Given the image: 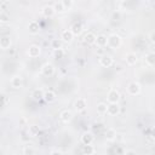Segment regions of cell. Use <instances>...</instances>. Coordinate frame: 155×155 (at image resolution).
I'll return each instance as SVG.
<instances>
[{
    "instance_id": "cell-1",
    "label": "cell",
    "mask_w": 155,
    "mask_h": 155,
    "mask_svg": "<svg viewBox=\"0 0 155 155\" xmlns=\"http://www.w3.org/2000/svg\"><path fill=\"white\" fill-rule=\"evenodd\" d=\"M107 45H109V47L111 48H117L121 45V38L117 34H111L107 38Z\"/></svg>"
},
{
    "instance_id": "cell-2",
    "label": "cell",
    "mask_w": 155,
    "mask_h": 155,
    "mask_svg": "<svg viewBox=\"0 0 155 155\" xmlns=\"http://www.w3.org/2000/svg\"><path fill=\"white\" fill-rule=\"evenodd\" d=\"M99 63H101L102 67H104V68H109V67H111V65L114 64V59H113L111 56L105 54V56H102V57H101Z\"/></svg>"
},
{
    "instance_id": "cell-3",
    "label": "cell",
    "mask_w": 155,
    "mask_h": 155,
    "mask_svg": "<svg viewBox=\"0 0 155 155\" xmlns=\"http://www.w3.org/2000/svg\"><path fill=\"white\" fill-rule=\"evenodd\" d=\"M127 91H128V93L132 94V96L139 94V93H140V85H139L138 82H131V84H128Z\"/></svg>"
},
{
    "instance_id": "cell-4",
    "label": "cell",
    "mask_w": 155,
    "mask_h": 155,
    "mask_svg": "<svg viewBox=\"0 0 155 155\" xmlns=\"http://www.w3.org/2000/svg\"><path fill=\"white\" fill-rule=\"evenodd\" d=\"M41 53V48L39 45H31L29 46L28 48V56L31 57V58H35V57H39V54Z\"/></svg>"
},
{
    "instance_id": "cell-5",
    "label": "cell",
    "mask_w": 155,
    "mask_h": 155,
    "mask_svg": "<svg viewBox=\"0 0 155 155\" xmlns=\"http://www.w3.org/2000/svg\"><path fill=\"white\" fill-rule=\"evenodd\" d=\"M120 101V93L116 90H110L108 93V102L111 103H117Z\"/></svg>"
},
{
    "instance_id": "cell-6",
    "label": "cell",
    "mask_w": 155,
    "mask_h": 155,
    "mask_svg": "<svg viewBox=\"0 0 155 155\" xmlns=\"http://www.w3.org/2000/svg\"><path fill=\"white\" fill-rule=\"evenodd\" d=\"M94 140V137L91 132H85L82 136H81V142L84 145H91Z\"/></svg>"
},
{
    "instance_id": "cell-7",
    "label": "cell",
    "mask_w": 155,
    "mask_h": 155,
    "mask_svg": "<svg viewBox=\"0 0 155 155\" xmlns=\"http://www.w3.org/2000/svg\"><path fill=\"white\" fill-rule=\"evenodd\" d=\"M107 113H108L109 115H111V116L117 115V114L120 113V107H119V104H117V103H111V104H109V105L107 107Z\"/></svg>"
},
{
    "instance_id": "cell-8",
    "label": "cell",
    "mask_w": 155,
    "mask_h": 155,
    "mask_svg": "<svg viewBox=\"0 0 155 155\" xmlns=\"http://www.w3.org/2000/svg\"><path fill=\"white\" fill-rule=\"evenodd\" d=\"M74 107H75V109L78 111H82L87 107V101L85 98H78L76 102H75V104H74Z\"/></svg>"
},
{
    "instance_id": "cell-9",
    "label": "cell",
    "mask_w": 155,
    "mask_h": 155,
    "mask_svg": "<svg viewBox=\"0 0 155 155\" xmlns=\"http://www.w3.org/2000/svg\"><path fill=\"white\" fill-rule=\"evenodd\" d=\"M22 85H23V78H22V76L16 75V76L12 78V80H11V86H12L13 88H21Z\"/></svg>"
},
{
    "instance_id": "cell-10",
    "label": "cell",
    "mask_w": 155,
    "mask_h": 155,
    "mask_svg": "<svg viewBox=\"0 0 155 155\" xmlns=\"http://www.w3.org/2000/svg\"><path fill=\"white\" fill-rule=\"evenodd\" d=\"M28 29H29L30 34H38L39 30H40V25L36 21H30L29 24H28Z\"/></svg>"
},
{
    "instance_id": "cell-11",
    "label": "cell",
    "mask_w": 155,
    "mask_h": 155,
    "mask_svg": "<svg viewBox=\"0 0 155 155\" xmlns=\"http://www.w3.org/2000/svg\"><path fill=\"white\" fill-rule=\"evenodd\" d=\"M42 74L45 75V76H51V75H53V73H54V67L52 65V64H50V63H46L44 67H42Z\"/></svg>"
},
{
    "instance_id": "cell-12",
    "label": "cell",
    "mask_w": 155,
    "mask_h": 155,
    "mask_svg": "<svg viewBox=\"0 0 155 155\" xmlns=\"http://www.w3.org/2000/svg\"><path fill=\"white\" fill-rule=\"evenodd\" d=\"M69 30L73 33V35H79L82 31V24L80 22H75V23L71 24V27H70Z\"/></svg>"
},
{
    "instance_id": "cell-13",
    "label": "cell",
    "mask_w": 155,
    "mask_h": 155,
    "mask_svg": "<svg viewBox=\"0 0 155 155\" xmlns=\"http://www.w3.org/2000/svg\"><path fill=\"white\" fill-rule=\"evenodd\" d=\"M11 46V38L10 36H2L0 38V47L2 50H7Z\"/></svg>"
},
{
    "instance_id": "cell-14",
    "label": "cell",
    "mask_w": 155,
    "mask_h": 155,
    "mask_svg": "<svg viewBox=\"0 0 155 155\" xmlns=\"http://www.w3.org/2000/svg\"><path fill=\"white\" fill-rule=\"evenodd\" d=\"M73 38H74V35H73V33H71L69 29H67V30H63V31H62L61 39H62L64 42H70V41L73 40Z\"/></svg>"
},
{
    "instance_id": "cell-15",
    "label": "cell",
    "mask_w": 155,
    "mask_h": 155,
    "mask_svg": "<svg viewBox=\"0 0 155 155\" xmlns=\"http://www.w3.org/2000/svg\"><path fill=\"white\" fill-rule=\"evenodd\" d=\"M59 117H61V120H62L63 122H69V121H71V119H73V114H71L70 110H63V111L61 113Z\"/></svg>"
},
{
    "instance_id": "cell-16",
    "label": "cell",
    "mask_w": 155,
    "mask_h": 155,
    "mask_svg": "<svg viewBox=\"0 0 155 155\" xmlns=\"http://www.w3.org/2000/svg\"><path fill=\"white\" fill-rule=\"evenodd\" d=\"M116 131L114 130V128H109V130H107V132H105V138H107V140H110V142H113V140H115L116 139Z\"/></svg>"
},
{
    "instance_id": "cell-17",
    "label": "cell",
    "mask_w": 155,
    "mask_h": 155,
    "mask_svg": "<svg viewBox=\"0 0 155 155\" xmlns=\"http://www.w3.org/2000/svg\"><path fill=\"white\" fill-rule=\"evenodd\" d=\"M125 58H126V63L128 65H133V64L137 63V56H136V53H127Z\"/></svg>"
},
{
    "instance_id": "cell-18",
    "label": "cell",
    "mask_w": 155,
    "mask_h": 155,
    "mask_svg": "<svg viewBox=\"0 0 155 155\" xmlns=\"http://www.w3.org/2000/svg\"><path fill=\"white\" fill-rule=\"evenodd\" d=\"M84 40H85L86 44H88V45H93V44H96V35H94L93 33H87V34L85 35Z\"/></svg>"
},
{
    "instance_id": "cell-19",
    "label": "cell",
    "mask_w": 155,
    "mask_h": 155,
    "mask_svg": "<svg viewBox=\"0 0 155 155\" xmlns=\"http://www.w3.org/2000/svg\"><path fill=\"white\" fill-rule=\"evenodd\" d=\"M42 15L45 16V17H52L53 15H54V10H53V6H45L44 8H42Z\"/></svg>"
},
{
    "instance_id": "cell-20",
    "label": "cell",
    "mask_w": 155,
    "mask_h": 155,
    "mask_svg": "<svg viewBox=\"0 0 155 155\" xmlns=\"http://www.w3.org/2000/svg\"><path fill=\"white\" fill-rule=\"evenodd\" d=\"M145 63L150 67H153L155 64V53L154 52H149L147 56H145Z\"/></svg>"
},
{
    "instance_id": "cell-21",
    "label": "cell",
    "mask_w": 155,
    "mask_h": 155,
    "mask_svg": "<svg viewBox=\"0 0 155 155\" xmlns=\"http://www.w3.org/2000/svg\"><path fill=\"white\" fill-rule=\"evenodd\" d=\"M31 97H33L34 99H36V101H40V99L44 98V91H42L41 88H36V90L33 91Z\"/></svg>"
},
{
    "instance_id": "cell-22",
    "label": "cell",
    "mask_w": 155,
    "mask_h": 155,
    "mask_svg": "<svg viewBox=\"0 0 155 155\" xmlns=\"http://www.w3.org/2000/svg\"><path fill=\"white\" fill-rule=\"evenodd\" d=\"M96 44L99 47L105 46L107 45V36L105 35H98V36H96Z\"/></svg>"
},
{
    "instance_id": "cell-23",
    "label": "cell",
    "mask_w": 155,
    "mask_h": 155,
    "mask_svg": "<svg viewBox=\"0 0 155 155\" xmlns=\"http://www.w3.org/2000/svg\"><path fill=\"white\" fill-rule=\"evenodd\" d=\"M44 99L47 101L48 103H50V102H53V101L56 99V94H54V92H52V91L44 92Z\"/></svg>"
},
{
    "instance_id": "cell-24",
    "label": "cell",
    "mask_w": 155,
    "mask_h": 155,
    "mask_svg": "<svg viewBox=\"0 0 155 155\" xmlns=\"http://www.w3.org/2000/svg\"><path fill=\"white\" fill-rule=\"evenodd\" d=\"M39 132H40L39 126H36V125H31V126H29V134H30V136L35 137V136L39 134Z\"/></svg>"
},
{
    "instance_id": "cell-25",
    "label": "cell",
    "mask_w": 155,
    "mask_h": 155,
    "mask_svg": "<svg viewBox=\"0 0 155 155\" xmlns=\"http://www.w3.org/2000/svg\"><path fill=\"white\" fill-rule=\"evenodd\" d=\"M23 155H35V150L31 145H25L23 148Z\"/></svg>"
},
{
    "instance_id": "cell-26",
    "label": "cell",
    "mask_w": 155,
    "mask_h": 155,
    "mask_svg": "<svg viewBox=\"0 0 155 155\" xmlns=\"http://www.w3.org/2000/svg\"><path fill=\"white\" fill-rule=\"evenodd\" d=\"M107 104L105 103H98L97 104V111L99 113V114H105L107 113Z\"/></svg>"
},
{
    "instance_id": "cell-27",
    "label": "cell",
    "mask_w": 155,
    "mask_h": 155,
    "mask_svg": "<svg viewBox=\"0 0 155 155\" xmlns=\"http://www.w3.org/2000/svg\"><path fill=\"white\" fill-rule=\"evenodd\" d=\"M84 154L85 155H92L94 153V148L92 145H84Z\"/></svg>"
},
{
    "instance_id": "cell-28",
    "label": "cell",
    "mask_w": 155,
    "mask_h": 155,
    "mask_svg": "<svg viewBox=\"0 0 155 155\" xmlns=\"http://www.w3.org/2000/svg\"><path fill=\"white\" fill-rule=\"evenodd\" d=\"M53 50H58V48H62V41L58 40V39H53L52 42H51Z\"/></svg>"
},
{
    "instance_id": "cell-29",
    "label": "cell",
    "mask_w": 155,
    "mask_h": 155,
    "mask_svg": "<svg viewBox=\"0 0 155 155\" xmlns=\"http://www.w3.org/2000/svg\"><path fill=\"white\" fill-rule=\"evenodd\" d=\"M10 22V16L6 12H1L0 13V23H7Z\"/></svg>"
},
{
    "instance_id": "cell-30",
    "label": "cell",
    "mask_w": 155,
    "mask_h": 155,
    "mask_svg": "<svg viewBox=\"0 0 155 155\" xmlns=\"http://www.w3.org/2000/svg\"><path fill=\"white\" fill-rule=\"evenodd\" d=\"M53 10H54V12H63V11H65L61 1H59V2H56V4L53 5Z\"/></svg>"
},
{
    "instance_id": "cell-31",
    "label": "cell",
    "mask_w": 155,
    "mask_h": 155,
    "mask_svg": "<svg viewBox=\"0 0 155 155\" xmlns=\"http://www.w3.org/2000/svg\"><path fill=\"white\" fill-rule=\"evenodd\" d=\"M53 56H54V58H62V57L64 56V50H63V48L54 50V51H53Z\"/></svg>"
},
{
    "instance_id": "cell-32",
    "label": "cell",
    "mask_w": 155,
    "mask_h": 155,
    "mask_svg": "<svg viewBox=\"0 0 155 155\" xmlns=\"http://www.w3.org/2000/svg\"><path fill=\"white\" fill-rule=\"evenodd\" d=\"M62 2V5H63V7H64V10H67V8H70L71 6H73V1L71 0H63V1H61Z\"/></svg>"
},
{
    "instance_id": "cell-33",
    "label": "cell",
    "mask_w": 155,
    "mask_h": 155,
    "mask_svg": "<svg viewBox=\"0 0 155 155\" xmlns=\"http://www.w3.org/2000/svg\"><path fill=\"white\" fill-rule=\"evenodd\" d=\"M149 40H150L151 42H155V33H154V31H151V33L149 34Z\"/></svg>"
},
{
    "instance_id": "cell-34",
    "label": "cell",
    "mask_w": 155,
    "mask_h": 155,
    "mask_svg": "<svg viewBox=\"0 0 155 155\" xmlns=\"http://www.w3.org/2000/svg\"><path fill=\"white\" fill-rule=\"evenodd\" d=\"M125 155H137V154H136L134 150H127V151L125 153Z\"/></svg>"
},
{
    "instance_id": "cell-35",
    "label": "cell",
    "mask_w": 155,
    "mask_h": 155,
    "mask_svg": "<svg viewBox=\"0 0 155 155\" xmlns=\"http://www.w3.org/2000/svg\"><path fill=\"white\" fill-rule=\"evenodd\" d=\"M50 155H63V154L61 151H58V150H53V151H51Z\"/></svg>"
},
{
    "instance_id": "cell-36",
    "label": "cell",
    "mask_w": 155,
    "mask_h": 155,
    "mask_svg": "<svg viewBox=\"0 0 155 155\" xmlns=\"http://www.w3.org/2000/svg\"><path fill=\"white\" fill-rule=\"evenodd\" d=\"M2 12V7H1V4H0V13Z\"/></svg>"
}]
</instances>
